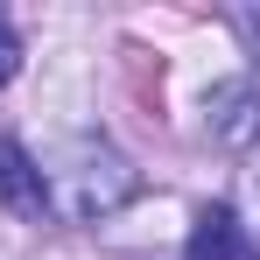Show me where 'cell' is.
Returning <instances> with one entry per match:
<instances>
[{"instance_id": "1", "label": "cell", "mask_w": 260, "mask_h": 260, "mask_svg": "<svg viewBox=\"0 0 260 260\" xmlns=\"http://www.w3.org/2000/svg\"><path fill=\"white\" fill-rule=\"evenodd\" d=\"M49 211H63V218H78V225H91V218H113L120 204L134 197V169H127V155L120 148H106V141H71V155H63V169L49 176Z\"/></svg>"}, {"instance_id": "2", "label": "cell", "mask_w": 260, "mask_h": 260, "mask_svg": "<svg viewBox=\"0 0 260 260\" xmlns=\"http://www.w3.org/2000/svg\"><path fill=\"white\" fill-rule=\"evenodd\" d=\"M204 127H211L218 148H253L260 141V71H239V78H225V85H211V99H204Z\"/></svg>"}, {"instance_id": "3", "label": "cell", "mask_w": 260, "mask_h": 260, "mask_svg": "<svg viewBox=\"0 0 260 260\" xmlns=\"http://www.w3.org/2000/svg\"><path fill=\"white\" fill-rule=\"evenodd\" d=\"M183 260H260V246H253L246 218L232 211V204H204V211H197V225H190Z\"/></svg>"}, {"instance_id": "4", "label": "cell", "mask_w": 260, "mask_h": 260, "mask_svg": "<svg viewBox=\"0 0 260 260\" xmlns=\"http://www.w3.org/2000/svg\"><path fill=\"white\" fill-rule=\"evenodd\" d=\"M0 204L14 218H43L49 211V183H43V162L14 141V134H0Z\"/></svg>"}, {"instance_id": "5", "label": "cell", "mask_w": 260, "mask_h": 260, "mask_svg": "<svg viewBox=\"0 0 260 260\" xmlns=\"http://www.w3.org/2000/svg\"><path fill=\"white\" fill-rule=\"evenodd\" d=\"M14 71H21V36H14V28H7V14H0V85H7Z\"/></svg>"}]
</instances>
